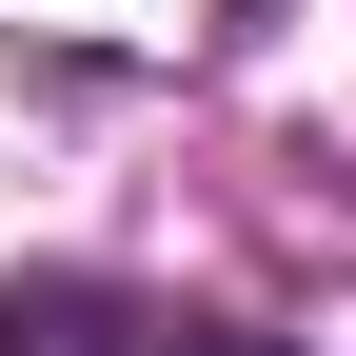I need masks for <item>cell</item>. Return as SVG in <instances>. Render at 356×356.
Listing matches in <instances>:
<instances>
[{
    "instance_id": "obj_1",
    "label": "cell",
    "mask_w": 356,
    "mask_h": 356,
    "mask_svg": "<svg viewBox=\"0 0 356 356\" xmlns=\"http://www.w3.org/2000/svg\"><path fill=\"white\" fill-rule=\"evenodd\" d=\"M0 356H159V317L119 277H20L0 297Z\"/></svg>"
},
{
    "instance_id": "obj_2",
    "label": "cell",
    "mask_w": 356,
    "mask_h": 356,
    "mask_svg": "<svg viewBox=\"0 0 356 356\" xmlns=\"http://www.w3.org/2000/svg\"><path fill=\"white\" fill-rule=\"evenodd\" d=\"M159 356H297V337H159Z\"/></svg>"
}]
</instances>
